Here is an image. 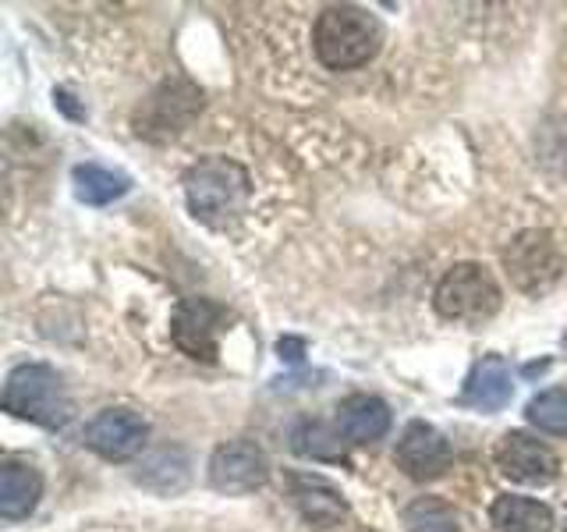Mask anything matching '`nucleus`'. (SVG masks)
Here are the masks:
<instances>
[{
	"label": "nucleus",
	"instance_id": "4",
	"mask_svg": "<svg viewBox=\"0 0 567 532\" xmlns=\"http://www.w3.org/2000/svg\"><path fill=\"white\" fill-rule=\"evenodd\" d=\"M436 313L457 324H483L501 309V284L483 263H457L436 284Z\"/></svg>",
	"mask_w": 567,
	"mask_h": 532
},
{
	"label": "nucleus",
	"instance_id": "18",
	"mask_svg": "<svg viewBox=\"0 0 567 532\" xmlns=\"http://www.w3.org/2000/svg\"><path fill=\"white\" fill-rule=\"evenodd\" d=\"M525 416L536 430L554 433V437H567V387L539 390V395L528 401Z\"/></svg>",
	"mask_w": 567,
	"mask_h": 532
},
{
	"label": "nucleus",
	"instance_id": "17",
	"mask_svg": "<svg viewBox=\"0 0 567 532\" xmlns=\"http://www.w3.org/2000/svg\"><path fill=\"white\" fill-rule=\"evenodd\" d=\"M404 529L408 532H461L457 511L440 501V497H415L404 508Z\"/></svg>",
	"mask_w": 567,
	"mask_h": 532
},
{
	"label": "nucleus",
	"instance_id": "11",
	"mask_svg": "<svg viewBox=\"0 0 567 532\" xmlns=\"http://www.w3.org/2000/svg\"><path fill=\"white\" fill-rule=\"evenodd\" d=\"M514 398V377L511 366L501 359V355H483L475 362V369L468 372L465 395H461V405L475 408V412H501Z\"/></svg>",
	"mask_w": 567,
	"mask_h": 532
},
{
	"label": "nucleus",
	"instance_id": "16",
	"mask_svg": "<svg viewBox=\"0 0 567 532\" xmlns=\"http://www.w3.org/2000/svg\"><path fill=\"white\" fill-rule=\"evenodd\" d=\"M132 188V177L111 171V167H100V164H79L75 167V195L89 206H106L121 200L124 192Z\"/></svg>",
	"mask_w": 567,
	"mask_h": 532
},
{
	"label": "nucleus",
	"instance_id": "8",
	"mask_svg": "<svg viewBox=\"0 0 567 532\" xmlns=\"http://www.w3.org/2000/svg\"><path fill=\"white\" fill-rule=\"evenodd\" d=\"M150 437V422L135 408H103L85 426V448H93L106 461H128L142 451Z\"/></svg>",
	"mask_w": 567,
	"mask_h": 532
},
{
	"label": "nucleus",
	"instance_id": "3",
	"mask_svg": "<svg viewBox=\"0 0 567 532\" xmlns=\"http://www.w3.org/2000/svg\"><path fill=\"white\" fill-rule=\"evenodd\" d=\"M4 412L47 426V430H61L71 419V401L58 369L40 362L14 366L4 383Z\"/></svg>",
	"mask_w": 567,
	"mask_h": 532
},
{
	"label": "nucleus",
	"instance_id": "15",
	"mask_svg": "<svg viewBox=\"0 0 567 532\" xmlns=\"http://www.w3.org/2000/svg\"><path fill=\"white\" fill-rule=\"evenodd\" d=\"M489 519L501 532H549L554 529V511L532 497L504 493L489 508Z\"/></svg>",
	"mask_w": 567,
	"mask_h": 532
},
{
	"label": "nucleus",
	"instance_id": "14",
	"mask_svg": "<svg viewBox=\"0 0 567 532\" xmlns=\"http://www.w3.org/2000/svg\"><path fill=\"white\" fill-rule=\"evenodd\" d=\"M337 430L351 443H372L390 430V408L377 395H348L337 405Z\"/></svg>",
	"mask_w": 567,
	"mask_h": 532
},
{
	"label": "nucleus",
	"instance_id": "7",
	"mask_svg": "<svg viewBox=\"0 0 567 532\" xmlns=\"http://www.w3.org/2000/svg\"><path fill=\"white\" fill-rule=\"evenodd\" d=\"M266 479H270V461L252 440H227L209 458V483L220 493H252Z\"/></svg>",
	"mask_w": 567,
	"mask_h": 532
},
{
	"label": "nucleus",
	"instance_id": "1",
	"mask_svg": "<svg viewBox=\"0 0 567 532\" xmlns=\"http://www.w3.org/2000/svg\"><path fill=\"white\" fill-rule=\"evenodd\" d=\"M380 43H383V25L365 8L333 4L316 18L312 47L319 64L330 71H354L369 64L380 53Z\"/></svg>",
	"mask_w": 567,
	"mask_h": 532
},
{
	"label": "nucleus",
	"instance_id": "13",
	"mask_svg": "<svg viewBox=\"0 0 567 532\" xmlns=\"http://www.w3.org/2000/svg\"><path fill=\"white\" fill-rule=\"evenodd\" d=\"M291 497H295L298 511L319 529L341 525L348 514V501L341 497V490L330 487L323 475H306V472L291 475Z\"/></svg>",
	"mask_w": 567,
	"mask_h": 532
},
{
	"label": "nucleus",
	"instance_id": "6",
	"mask_svg": "<svg viewBox=\"0 0 567 532\" xmlns=\"http://www.w3.org/2000/svg\"><path fill=\"white\" fill-rule=\"evenodd\" d=\"M227 319L230 313L224 306L209 298H185L182 306L174 313V345L182 348L192 359H203V362H217L220 355V334L227 330Z\"/></svg>",
	"mask_w": 567,
	"mask_h": 532
},
{
	"label": "nucleus",
	"instance_id": "9",
	"mask_svg": "<svg viewBox=\"0 0 567 532\" xmlns=\"http://www.w3.org/2000/svg\"><path fill=\"white\" fill-rule=\"evenodd\" d=\"M496 466H501V472L507 479H514V483L543 487V483H554L557 479L560 461L543 440L528 437L522 430H511L501 437V443H496Z\"/></svg>",
	"mask_w": 567,
	"mask_h": 532
},
{
	"label": "nucleus",
	"instance_id": "12",
	"mask_svg": "<svg viewBox=\"0 0 567 532\" xmlns=\"http://www.w3.org/2000/svg\"><path fill=\"white\" fill-rule=\"evenodd\" d=\"M43 497V475L25 458L0 461V514L4 519H29Z\"/></svg>",
	"mask_w": 567,
	"mask_h": 532
},
{
	"label": "nucleus",
	"instance_id": "20",
	"mask_svg": "<svg viewBox=\"0 0 567 532\" xmlns=\"http://www.w3.org/2000/svg\"><path fill=\"white\" fill-rule=\"evenodd\" d=\"M291 440H295V451L298 454H312V458H337L341 454V448H337V440H333V433L327 430L323 422H298L295 426V433H291Z\"/></svg>",
	"mask_w": 567,
	"mask_h": 532
},
{
	"label": "nucleus",
	"instance_id": "2",
	"mask_svg": "<svg viewBox=\"0 0 567 532\" xmlns=\"http://www.w3.org/2000/svg\"><path fill=\"white\" fill-rule=\"evenodd\" d=\"M188 209L206 224H227L248 203V174L227 156H206L185 171Z\"/></svg>",
	"mask_w": 567,
	"mask_h": 532
},
{
	"label": "nucleus",
	"instance_id": "19",
	"mask_svg": "<svg viewBox=\"0 0 567 532\" xmlns=\"http://www.w3.org/2000/svg\"><path fill=\"white\" fill-rule=\"evenodd\" d=\"M156 475H164V483H159V493H174V490H182L188 483V461L182 451H159L153 454L146 466H142L138 472V483H146L153 487L156 483Z\"/></svg>",
	"mask_w": 567,
	"mask_h": 532
},
{
	"label": "nucleus",
	"instance_id": "21",
	"mask_svg": "<svg viewBox=\"0 0 567 532\" xmlns=\"http://www.w3.org/2000/svg\"><path fill=\"white\" fill-rule=\"evenodd\" d=\"M277 348H280V355L288 351V359H291V362H298V359H301V341H295V337H284V341H280Z\"/></svg>",
	"mask_w": 567,
	"mask_h": 532
},
{
	"label": "nucleus",
	"instance_id": "5",
	"mask_svg": "<svg viewBox=\"0 0 567 532\" xmlns=\"http://www.w3.org/2000/svg\"><path fill=\"white\" fill-rule=\"evenodd\" d=\"M504 266L514 280V288H522L525 295H543L560 280L564 253L549 231H522V235L504 248Z\"/></svg>",
	"mask_w": 567,
	"mask_h": 532
},
{
	"label": "nucleus",
	"instance_id": "10",
	"mask_svg": "<svg viewBox=\"0 0 567 532\" xmlns=\"http://www.w3.org/2000/svg\"><path fill=\"white\" fill-rule=\"evenodd\" d=\"M394 461L404 475L412 479H433L440 475L443 469L451 466V443L443 437L436 426L430 422H408L404 433L398 440V451H394Z\"/></svg>",
	"mask_w": 567,
	"mask_h": 532
}]
</instances>
